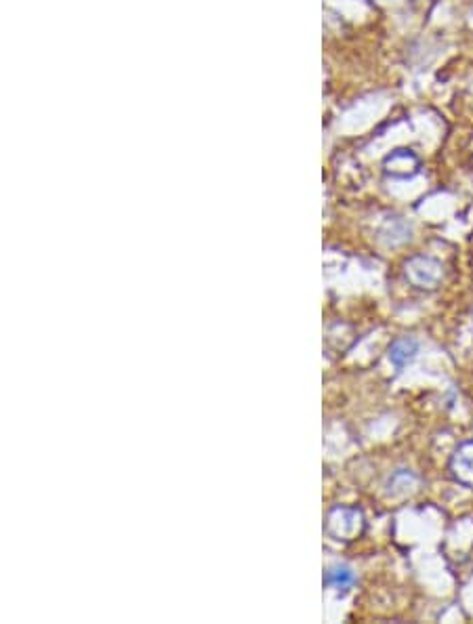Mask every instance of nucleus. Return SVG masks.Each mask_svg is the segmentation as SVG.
<instances>
[{
    "label": "nucleus",
    "instance_id": "obj_1",
    "mask_svg": "<svg viewBox=\"0 0 473 624\" xmlns=\"http://www.w3.org/2000/svg\"><path fill=\"white\" fill-rule=\"evenodd\" d=\"M366 520L360 509L354 507H335L326 517V532L335 540H355L364 534Z\"/></svg>",
    "mask_w": 473,
    "mask_h": 624
},
{
    "label": "nucleus",
    "instance_id": "obj_3",
    "mask_svg": "<svg viewBox=\"0 0 473 624\" xmlns=\"http://www.w3.org/2000/svg\"><path fill=\"white\" fill-rule=\"evenodd\" d=\"M448 471L457 484L473 488V439L461 441L454 448L451 461H448Z\"/></svg>",
    "mask_w": 473,
    "mask_h": 624
},
{
    "label": "nucleus",
    "instance_id": "obj_4",
    "mask_svg": "<svg viewBox=\"0 0 473 624\" xmlns=\"http://www.w3.org/2000/svg\"><path fill=\"white\" fill-rule=\"evenodd\" d=\"M419 353V341L412 337H400L389 345V362L396 368H404L408 362H412Z\"/></svg>",
    "mask_w": 473,
    "mask_h": 624
},
{
    "label": "nucleus",
    "instance_id": "obj_2",
    "mask_svg": "<svg viewBox=\"0 0 473 624\" xmlns=\"http://www.w3.org/2000/svg\"><path fill=\"white\" fill-rule=\"evenodd\" d=\"M404 274H406V278L411 280L414 286L423 288V291H425V288H428V291H431V288H436L442 282V275H444L442 263H437L436 259L425 257V255L412 257L411 261L406 263Z\"/></svg>",
    "mask_w": 473,
    "mask_h": 624
},
{
    "label": "nucleus",
    "instance_id": "obj_6",
    "mask_svg": "<svg viewBox=\"0 0 473 624\" xmlns=\"http://www.w3.org/2000/svg\"><path fill=\"white\" fill-rule=\"evenodd\" d=\"M406 162H417V158H408V160ZM406 162H400V167H406ZM387 167H396V160H394V158H389V160H387ZM408 168H411V170H400V168H394V170H391V173H394V175H402V177H406V175H412L414 173V170H417V168H414V167H408Z\"/></svg>",
    "mask_w": 473,
    "mask_h": 624
},
{
    "label": "nucleus",
    "instance_id": "obj_5",
    "mask_svg": "<svg viewBox=\"0 0 473 624\" xmlns=\"http://www.w3.org/2000/svg\"><path fill=\"white\" fill-rule=\"evenodd\" d=\"M324 582L329 587H335V588H338V591L346 593V591H349V588L354 587L355 576H354V572L347 566H335V568H330L329 572H326Z\"/></svg>",
    "mask_w": 473,
    "mask_h": 624
}]
</instances>
